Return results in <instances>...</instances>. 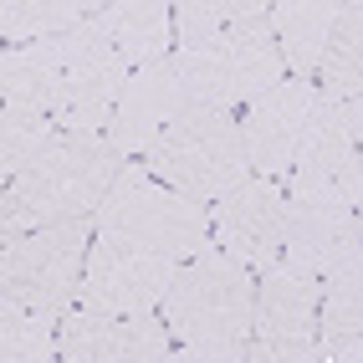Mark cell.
<instances>
[{"mask_svg":"<svg viewBox=\"0 0 363 363\" xmlns=\"http://www.w3.org/2000/svg\"><path fill=\"white\" fill-rule=\"evenodd\" d=\"M123 154L113 149L108 133H62L26 174L6 184L0 205V235H26L67 220H92L103 210L113 179L123 174Z\"/></svg>","mask_w":363,"mask_h":363,"instance_id":"cell-1","label":"cell"},{"mask_svg":"<svg viewBox=\"0 0 363 363\" xmlns=\"http://www.w3.org/2000/svg\"><path fill=\"white\" fill-rule=\"evenodd\" d=\"M159 318L179 348H246L256 337V272L210 246L179 266Z\"/></svg>","mask_w":363,"mask_h":363,"instance_id":"cell-2","label":"cell"},{"mask_svg":"<svg viewBox=\"0 0 363 363\" xmlns=\"http://www.w3.org/2000/svg\"><path fill=\"white\" fill-rule=\"evenodd\" d=\"M98 235L123 240V246L154 251L169 261H195L215 246V225H210V205L184 200L179 189H169L149 174V164H123V174L113 179L103 210L92 215Z\"/></svg>","mask_w":363,"mask_h":363,"instance_id":"cell-3","label":"cell"},{"mask_svg":"<svg viewBox=\"0 0 363 363\" xmlns=\"http://www.w3.org/2000/svg\"><path fill=\"white\" fill-rule=\"evenodd\" d=\"M149 174L169 189H179L195 205L225 200L240 179H251V159H246V138H240V118L230 108H205L189 103L174 123L159 133L149 154Z\"/></svg>","mask_w":363,"mask_h":363,"instance_id":"cell-4","label":"cell"},{"mask_svg":"<svg viewBox=\"0 0 363 363\" xmlns=\"http://www.w3.org/2000/svg\"><path fill=\"white\" fill-rule=\"evenodd\" d=\"M179 72H184V87H189V103H205V108H240V103H256L261 92H272L281 82V46L272 31V6H251V16L230 21L225 31H215L210 41L189 46V52H174Z\"/></svg>","mask_w":363,"mask_h":363,"instance_id":"cell-5","label":"cell"},{"mask_svg":"<svg viewBox=\"0 0 363 363\" xmlns=\"http://www.w3.org/2000/svg\"><path fill=\"white\" fill-rule=\"evenodd\" d=\"M92 230H98L92 220H67V225L11 235L6 251H0V302L62 323L82 292L87 251L98 240Z\"/></svg>","mask_w":363,"mask_h":363,"instance_id":"cell-6","label":"cell"},{"mask_svg":"<svg viewBox=\"0 0 363 363\" xmlns=\"http://www.w3.org/2000/svg\"><path fill=\"white\" fill-rule=\"evenodd\" d=\"M286 200L297 210H358L363 205V159L348 123V103L318 92V113L302 133L297 164L286 174Z\"/></svg>","mask_w":363,"mask_h":363,"instance_id":"cell-7","label":"cell"},{"mask_svg":"<svg viewBox=\"0 0 363 363\" xmlns=\"http://www.w3.org/2000/svg\"><path fill=\"white\" fill-rule=\"evenodd\" d=\"M67 52H72V62L62 72V92H57V108H52L57 128L62 133H108L118 103H123V87L133 77V67L118 57L103 16H92L87 26L72 31Z\"/></svg>","mask_w":363,"mask_h":363,"instance_id":"cell-8","label":"cell"},{"mask_svg":"<svg viewBox=\"0 0 363 363\" xmlns=\"http://www.w3.org/2000/svg\"><path fill=\"white\" fill-rule=\"evenodd\" d=\"M174 281H179V261L98 235L92 251H87L77 307L82 312H108V318H138V312H159Z\"/></svg>","mask_w":363,"mask_h":363,"instance_id":"cell-9","label":"cell"},{"mask_svg":"<svg viewBox=\"0 0 363 363\" xmlns=\"http://www.w3.org/2000/svg\"><path fill=\"white\" fill-rule=\"evenodd\" d=\"M286 220H292V200H286L281 179H240L225 200H215L210 225H215V246L235 256L251 272H272L286 246Z\"/></svg>","mask_w":363,"mask_h":363,"instance_id":"cell-10","label":"cell"},{"mask_svg":"<svg viewBox=\"0 0 363 363\" xmlns=\"http://www.w3.org/2000/svg\"><path fill=\"white\" fill-rule=\"evenodd\" d=\"M312 113H318V82H302V77H281L272 92H261L240 113V138H246L251 174H261V179L292 174Z\"/></svg>","mask_w":363,"mask_h":363,"instance_id":"cell-11","label":"cell"},{"mask_svg":"<svg viewBox=\"0 0 363 363\" xmlns=\"http://www.w3.org/2000/svg\"><path fill=\"white\" fill-rule=\"evenodd\" d=\"M169 328L159 312L138 318H108V312L72 307L57 323V353L62 363H159L169 353Z\"/></svg>","mask_w":363,"mask_h":363,"instance_id":"cell-12","label":"cell"},{"mask_svg":"<svg viewBox=\"0 0 363 363\" xmlns=\"http://www.w3.org/2000/svg\"><path fill=\"white\" fill-rule=\"evenodd\" d=\"M189 108V87H184V72H179V57H164L154 67H138L128 87H123V103H118L113 123H108V138L123 159H138L149 154L159 133L174 123V118Z\"/></svg>","mask_w":363,"mask_h":363,"instance_id":"cell-13","label":"cell"},{"mask_svg":"<svg viewBox=\"0 0 363 363\" xmlns=\"http://www.w3.org/2000/svg\"><path fill=\"white\" fill-rule=\"evenodd\" d=\"M363 256V230H358V210H297L292 205V220H286V246L281 261L292 272L312 277V281H328L333 272Z\"/></svg>","mask_w":363,"mask_h":363,"instance_id":"cell-14","label":"cell"},{"mask_svg":"<svg viewBox=\"0 0 363 363\" xmlns=\"http://www.w3.org/2000/svg\"><path fill=\"white\" fill-rule=\"evenodd\" d=\"M318 307L323 281L277 261L256 277V337L261 343H318Z\"/></svg>","mask_w":363,"mask_h":363,"instance_id":"cell-15","label":"cell"},{"mask_svg":"<svg viewBox=\"0 0 363 363\" xmlns=\"http://www.w3.org/2000/svg\"><path fill=\"white\" fill-rule=\"evenodd\" d=\"M67 62H72L67 36L31 41V46H6V52H0V108L52 113L57 108V92H62Z\"/></svg>","mask_w":363,"mask_h":363,"instance_id":"cell-16","label":"cell"},{"mask_svg":"<svg viewBox=\"0 0 363 363\" xmlns=\"http://www.w3.org/2000/svg\"><path fill=\"white\" fill-rule=\"evenodd\" d=\"M337 16H343L337 0H281V6H272V31H277L281 62L292 77H302V82L318 77L328 41L337 31Z\"/></svg>","mask_w":363,"mask_h":363,"instance_id":"cell-17","label":"cell"},{"mask_svg":"<svg viewBox=\"0 0 363 363\" xmlns=\"http://www.w3.org/2000/svg\"><path fill=\"white\" fill-rule=\"evenodd\" d=\"M103 26L133 72L154 67L169 57L174 46V6H159V0H118V6H103Z\"/></svg>","mask_w":363,"mask_h":363,"instance_id":"cell-18","label":"cell"},{"mask_svg":"<svg viewBox=\"0 0 363 363\" xmlns=\"http://www.w3.org/2000/svg\"><path fill=\"white\" fill-rule=\"evenodd\" d=\"M98 16L87 0H6L0 6V36L6 46H31V41H57Z\"/></svg>","mask_w":363,"mask_h":363,"instance_id":"cell-19","label":"cell"},{"mask_svg":"<svg viewBox=\"0 0 363 363\" xmlns=\"http://www.w3.org/2000/svg\"><path fill=\"white\" fill-rule=\"evenodd\" d=\"M318 92L333 103H353L363 98V0L343 6L337 31L328 41V57L318 67Z\"/></svg>","mask_w":363,"mask_h":363,"instance_id":"cell-20","label":"cell"},{"mask_svg":"<svg viewBox=\"0 0 363 363\" xmlns=\"http://www.w3.org/2000/svg\"><path fill=\"white\" fill-rule=\"evenodd\" d=\"M363 337V256H353L343 272L323 281V307H318V353Z\"/></svg>","mask_w":363,"mask_h":363,"instance_id":"cell-21","label":"cell"},{"mask_svg":"<svg viewBox=\"0 0 363 363\" xmlns=\"http://www.w3.org/2000/svg\"><path fill=\"white\" fill-rule=\"evenodd\" d=\"M62 138L57 118L52 113H16V108H0V174L6 184L16 174H26V169L52 149Z\"/></svg>","mask_w":363,"mask_h":363,"instance_id":"cell-22","label":"cell"},{"mask_svg":"<svg viewBox=\"0 0 363 363\" xmlns=\"http://www.w3.org/2000/svg\"><path fill=\"white\" fill-rule=\"evenodd\" d=\"M57 318L0 302V363H57Z\"/></svg>","mask_w":363,"mask_h":363,"instance_id":"cell-23","label":"cell"},{"mask_svg":"<svg viewBox=\"0 0 363 363\" xmlns=\"http://www.w3.org/2000/svg\"><path fill=\"white\" fill-rule=\"evenodd\" d=\"M256 0H179L174 6V46L189 52V46L210 41L215 31H225L230 21L251 16Z\"/></svg>","mask_w":363,"mask_h":363,"instance_id":"cell-24","label":"cell"},{"mask_svg":"<svg viewBox=\"0 0 363 363\" xmlns=\"http://www.w3.org/2000/svg\"><path fill=\"white\" fill-rule=\"evenodd\" d=\"M246 363H323V353L318 343H261V337H251Z\"/></svg>","mask_w":363,"mask_h":363,"instance_id":"cell-25","label":"cell"},{"mask_svg":"<svg viewBox=\"0 0 363 363\" xmlns=\"http://www.w3.org/2000/svg\"><path fill=\"white\" fill-rule=\"evenodd\" d=\"M246 348H169L159 363H246Z\"/></svg>","mask_w":363,"mask_h":363,"instance_id":"cell-26","label":"cell"},{"mask_svg":"<svg viewBox=\"0 0 363 363\" xmlns=\"http://www.w3.org/2000/svg\"><path fill=\"white\" fill-rule=\"evenodd\" d=\"M323 363H363V337H348V343H337L323 353Z\"/></svg>","mask_w":363,"mask_h":363,"instance_id":"cell-27","label":"cell"},{"mask_svg":"<svg viewBox=\"0 0 363 363\" xmlns=\"http://www.w3.org/2000/svg\"><path fill=\"white\" fill-rule=\"evenodd\" d=\"M348 123H353V138H358V159H363V98L348 103Z\"/></svg>","mask_w":363,"mask_h":363,"instance_id":"cell-28","label":"cell"},{"mask_svg":"<svg viewBox=\"0 0 363 363\" xmlns=\"http://www.w3.org/2000/svg\"><path fill=\"white\" fill-rule=\"evenodd\" d=\"M358 230H363V205H358Z\"/></svg>","mask_w":363,"mask_h":363,"instance_id":"cell-29","label":"cell"},{"mask_svg":"<svg viewBox=\"0 0 363 363\" xmlns=\"http://www.w3.org/2000/svg\"><path fill=\"white\" fill-rule=\"evenodd\" d=\"M57 363H62V358H57Z\"/></svg>","mask_w":363,"mask_h":363,"instance_id":"cell-30","label":"cell"}]
</instances>
